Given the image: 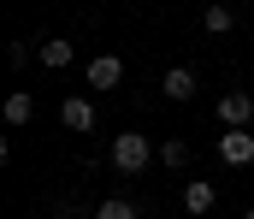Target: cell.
Masks as SVG:
<instances>
[{
  "label": "cell",
  "instance_id": "8992f818",
  "mask_svg": "<svg viewBox=\"0 0 254 219\" xmlns=\"http://www.w3.org/2000/svg\"><path fill=\"white\" fill-rule=\"evenodd\" d=\"M160 89H166V101H190L195 95V72L190 66H172V72L160 77Z\"/></svg>",
  "mask_w": 254,
  "mask_h": 219
},
{
  "label": "cell",
  "instance_id": "ba28073f",
  "mask_svg": "<svg viewBox=\"0 0 254 219\" xmlns=\"http://www.w3.org/2000/svg\"><path fill=\"white\" fill-rule=\"evenodd\" d=\"M184 214H195V219L213 214V184H207V178H195L190 190H184Z\"/></svg>",
  "mask_w": 254,
  "mask_h": 219
},
{
  "label": "cell",
  "instance_id": "4fadbf2b",
  "mask_svg": "<svg viewBox=\"0 0 254 219\" xmlns=\"http://www.w3.org/2000/svg\"><path fill=\"white\" fill-rule=\"evenodd\" d=\"M243 219H254V208H249V214H243Z\"/></svg>",
  "mask_w": 254,
  "mask_h": 219
},
{
  "label": "cell",
  "instance_id": "8fae6325",
  "mask_svg": "<svg viewBox=\"0 0 254 219\" xmlns=\"http://www.w3.org/2000/svg\"><path fill=\"white\" fill-rule=\"evenodd\" d=\"M95 219H136V208H130V202H119V196H113V202H101V208H95Z\"/></svg>",
  "mask_w": 254,
  "mask_h": 219
},
{
  "label": "cell",
  "instance_id": "30bf717a",
  "mask_svg": "<svg viewBox=\"0 0 254 219\" xmlns=\"http://www.w3.org/2000/svg\"><path fill=\"white\" fill-rule=\"evenodd\" d=\"M36 119V101L30 95H6V125H30Z\"/></svg>",
  "mask_w": 254,
  "mask_h": 219
},
{
  "label": "cell",
  "instance_id": "52a82bcc",
  "mask_svg": "<svg viewBox=\"0 0 254 219\" xmlns=\"http://www.w3.org/2000/svg\"><path fill=\"white\" fill-rule=\"evenodd\" d=\"M71 60H77V48H71L65 36H54V42H42V66H48V72H65Z\"/></svg>",
  "mask_w": 254,
  "mask_h": 219
},
{
  "label": "cell",
  "instance_id": "7c38bea8",
  "mask_svg": "<svg viewBox=\"0 0 254 219\" xmlns=\"http://www.w3.org/2000/svg\"><path fill=\"white\" fill-rule=\"evenodd\" d=\"M160 160H166V166H184V160H190V143H178V137L160 143Z\"/></svg>",
  "mask_w": 254,
  "mask_h": 219
},
{
  "label": "cell",
  "instance_id": "6da1fadb",
  "mask_svg": "<svg viewBox=\"0 0 254 219\" xmlns=\"http://www.w3.org/2000/svg\"><path fill=\"white\" fill-rule=\"evenodd\" d=\"M154 160H160V148L148 143L142 131H119V137H113V166H119V172L136 178V172H148Z\"/></svg>",
  "mask_w": 254,
  "mask_h": 219
},
{
  "label": "cell",
  "instance_id": "9c48e42d",
  "mask_svg": "<svg viewBox=\"0 0 254 219\" xmlns=\"http://www.w3.org/2000/svg\"><path fill=\"white\" fill-rule=\"evenodd\" d=\"M231 24H237L231 6H207V12H201V30H207V36H231Z\"/></svg>",
  "mask_w": 254,
  "mask_h": 219
},
{
  "label": "cell",
  "instance_id": "5b68a950",
  "mask_svg": "<svg viewBox=\"0 0 254 219\" xmlns=\"http://www.w3.org/2000/svg\"><path fill=\"white\" fill-rule=\"evenodd\" d=\"M95 119H101V113H95L83 95H71V101L60 107V125H65V131H83V137H89V131H95Z\"/></svg>",
  "mask_w": 254,
  "mask_h": 219
},
{
  "label": "cell",
  "instance_id": "3957f363",
  "mask_svg": "<svg viewBox=\"0 0 254 219\" xmlns=\"http://www.w3.org/2000/svg\"><path fill=\"white\" fill-rule=\"evenodd\" d=\"M219 160L225 166H254V137L249 131H219Z\"/></svg>",
  "mask_w": 254,
  "mask_h": 219
},
{
  "label": "cell",
  "instance_id": "7a4b0ae2",
  "mask_svg": "<svg viewBox=\"0 0 254 219\" xmlns=\"http://www.w3.org/2000/svg\"><path fill=\"white\" fill-rule=\"evenodd\" d=\"M83 77H89V89H101V95H107V89H119V83H125V60H119V54H95V60L83 66Z\"/></svg>",
  "mask_w": 254,
  "mask_h": 219
},
{
  "label": "cell",
  "instance_id": "277c9868",
  "mask_svg": "<svg viewBox=\"0 0 254 219\" xmlns=\"http://www.w3.org/2000/svg\"><path fill=\"white\" fill-rule=\"evenodd\" d=\"M249 119H254V101L243 89H231V95L219 101V125H225V131H249Z\"/></svg>",
  "mask_w": 254,
  "mask_h": 219
}]
</instances>
